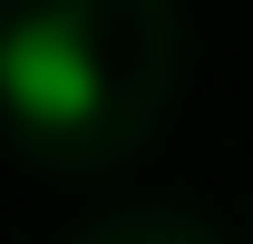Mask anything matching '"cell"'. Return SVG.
Wrapping results in <instances>:
<instances>
[{
  "label": "cell",
  "mask_w": 253,
  "mask_h": 244,
  "mask_svg": "<svg viewBox=\"0 0 253 244\" xmlns=\"http://www.w3.org/2000/svg\"><path fill=\"white\" fill-rule=\"evenodd\" d=\"M0 98L30 127H78L97 108V49L68 20H20L0 30Z\"/></svg>",
  "instance_id": "cell-1"
}]
</instances>
